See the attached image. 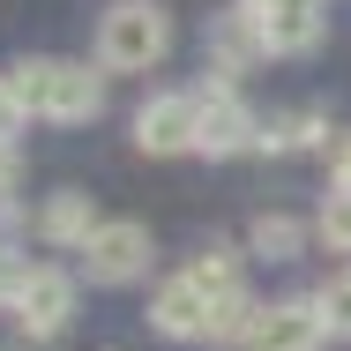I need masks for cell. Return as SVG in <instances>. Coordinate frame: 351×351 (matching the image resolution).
Masks as SVG:
<instances>
[{
	"label": "cell",
	"instance_id": "obj_1",
	"mask_svg": "<svg viewBox=\"0 0 351 351\" xmlns=\"http://www.w3.org/2000/svg\"><path fill=\"white\" fill-rule=\"evenodd\" d=\"M8 90L23 97V112L38 120H60V128H82L105 112V75L75 68V60H15Z\"/></svg>",
	"mask_w": 351,
	"mask_h": 351
},
{
	"label": "cell",
	"instance_id": "obj_2",
	"mask_svg": "<svg viewBox=\"0 0 351 351\" xmlns=\"http://www.w3.org/2000/svg\"><path fill=\"white\" fill-rule=\"evenodd\" d=\"M172 53V15L157 0H112L105 23H97V60L120 75H149Z\"/></svg>",
	"mask_w": 351,
	"mask_h": 351
},
{
	"label": "cell",
	"instance_id": "obj_3",
	"mask_svg": "<svg viewBox=\"0 0 351 351\" xmlns=\"http://www.w3.org/2000/svg\"><path fill=\"white\" fill-rule=\"evenodd\" d=\"M232 8L254 23L262 53H284V60L314 53V45H322V30H329V0H232Z\"/></svg>",
	"mask_w": 351,
	"mask_h": 351
},
{
	"label": "cell",
	"instance_id": "obj_4",
	"mask_svg": "<svg viewBox=\"0 0 351 351\" xmlns=\"http://www.w3.org/2000/svg\"><path fill=\"white\" fill-rule=\"evenodd\" d=\"M195 105H202V135H195L202 157H239V149H254V142H262V120L239 105V90H232V82H217V75H210V82L195 90Z\"/></svg>",
	"mask_w": 351,
	"mask_h": 351
},
{
	"label": "cell",
	"instance_id": "obj_5",
	"mask_svg": "<svg viewBox=\"0 0 351 351\" xmlns=\"http://www.w3.org/2000/svg\"><path fill=\"white\" fill-rule=\"evenodd\" d=\"M142 269H149V232L135 217H105L90 232V247H82V277L90 284H135Z\"/></svg>",
	"mask_w": 351,
	"mask_h": 351
},
{
	"label": "cell",
	"instance_id": "obj_6",
	"mask_svg": "<svg viewBox=\"0 0 351 351\" xmlns=\"http://www.w3.org/2000/svg\"><path fill=\"white\" fill-rule=\"evenodd\" d=\"M195 135H202L195 90H157L135 112V149H149V157H180V149H195Z\"/></svg>",
	"mask_w": 351,
	"mask_h": 351
},
{
	"label": "cell",
	"instance_id": "obj_7",
	"mask_svg": "<svg viewBox=\"0 0 351 351\" xmlns=\"http://www.w3.org/2000/svg\"><path fill=\"white\" fill-rule=\"evenodd\" d=\"M68 314H75V277H68V269H53V262H38L30 284H23V299H15L23 337H60Z\"/></svg>",
	"mask_w": 351,
	"mask_h": 351
},
{
	"label": "cell",
	"instance_id": "obj_8",
	"mask_svg": "<svg viewBox=\"0 0 351 351\" xmlns=\"http://www.w3.org/2000/svg\"><path fill=\"white\" fill-rule=\"evenodd\" d=\"M322 344H329L322 306L314 299H277V306H262V329H254L247 351H322Z\"/></svg>",
	"mask_w": 351,
	"mask_h": 351
},
{
	"label": "cell",
	"instance_id": "obj_9",
	"mask_svg": "<svg viewBox=\"0 0 351 351\" xmlns=\"http://www.w3.org/2000/svg\"><path fill=\"white\" fill-rule=\"evenodd\" d=\"M149 329L172 337V344H195V337H210V299H202L187 277H165L149 291Z\"/></svg>",
	"mask_w": 351,
	"mask_h": 351
},
{
	"label": "cell",
	"instance_id": "obj_10",
	"mask_svg": "<svg viewBox=\"0 0 351 351\" xmlns=\"http://www.w3.org/2000/svg\"><path fill=\"white\" fill-rule=\"evenodd\" d=\"M97 224H105L97 202H90L82 187H60V195H45V210H38V239H45V247H60V254H82Z\"/></svg>",
	"mask_w": 351,
	"mask_h": 351
},
{
	"label": "cell",
	"instance_id": "obj_11",
	"mask_svg": "<svg viewBox=\"0 0 351 351\" xmlns=\"http://www.w3.org/2000/svg\"><path fill=\"white\" fill-rule=\"evenodd\" d=\"M247 60H262V38H254V23L232 8V15H217V30H210V75L232 82V75H247Z\"/></svg>",
	"mask_w": 351,
	"mask_h": 351
},
{
	"label": "cell",
	"instance_id": "obj_12",
	"mask_svg": "<svg viewBox=\"0 0 351 351\" xmlns=\"http://www.w3.org/2000/svg\"><path fill=\"white\" fill-rule=\"evenodd\" d=\"M329 135H337V128H329L314 105H299V112H277V120L262 128V142H254V149H269V157H291V149H329Z\"/></svg>",
	"mask_w": 351,
	"mask_h": 351
},
{
	"label": "cell",
	"instance_id": "obj_13",
	"mask_svg": "<svg viewBox=\"0 0 351 351\" xmlns=\"http://www.w3.org/2000/svg\"><path fill=\"white\" fill-rule=\"evenodd\" d=\"M187 284H195L202 299H232V291H247V277H239V247L210 239V247L187 262Z\"/></svg>",
	"mask_w": 351,
	"mask_h": 351
},
{
	"label": "cell",
	"instance_id": "obj_14",
	"mask_svg": "<svg viewBox=\"0 0 351 351\" xmlns=\"http://www.w3.org/2000/svg\"><path fill=\"white\" fill-rule=\"evenodd\" d=\"M299 247H306V224L284 217V210H262L254 224H247V254H262V262H291Z\"/></svg>",
	"mask_w": 351,
	"mask_h": 351
},
{
	"label": "cell",
	"instance_id": "obj_15",
	"mask_svg": "<svg viewBox=\"0 0 351 351\" xmlns=\"http://www.w3.org/2000/svg\"><path fill=\"white\" fill-rule=\"evenodd\" d=\"M254 329H262V306H254L247 291L210 299V344H254Z\"/></svg>",
	"mask_w": 351,
	"mask_h": 351
},
{
	"label": "cell",
	"instance_id": "obj_16",
	"mask_svg": "<svg viewBox=\"0 0 351 351\" xmlns=\"http://www.w3.org/2000/svg\"><path fill=\"white\" fill-rule=\"evenodd\" d=\"M314 239L329 254H351V187H329L322 195V217H314Z\"/></svg>",
	"mask_w": 351,
	"mask_h": 351
},
{
	"label": "cell",
	"instance_id": "obj_17",
	"mask_svg": "<svg viewBox=\"0 0 351 351\" xmlns=\"http://www.w3.org/2000/svg\"><path fill=\"white\" fill-rule=\"evenodd\" d=\"M314 306H322V322H329V337H351V269L344 277H329L314 291Z\"/></svg>",
	"mask_w": 351,
	"mask_h": 351
},
{
	"label": "cell",
	"instance_id": "obj_18",
	"mask_svg": "<svg viewBox=\"0 0 351 351\" xmlns=\"http://www.w3.org/2000/svg\"><path fill=\"white\" fill-rule=\"evenodd\" d=\"M30 269H38V262H30L23 247H8V239H0V306H15V299H23Z\"/></svg>",
	"mask_w": 351,
	"mask_h": 351
},
{
	"label": "cell",
	"instance_id": "obj_19",
	"mask_svg": "<svg viewBox=\"0 0 351 351\" xmlns=\"http://www.w3.org/2000/svg\"><path fill=\"white\" fill-rule=\"evenodd\" d=\"M322 157H329V187H351V128H337Z\"/></svg>",
	"mask_w": 351,
	"mask_h": 351
},
{
	"label": "cell",
	"instance_id": "obj_20",
	"mask_svg": "<svg viewBox=\"0 0 351 351\" xmlns=\"http://www.w3.org/2000/svg\"><path fill=\"white\" fill-rule=\"evenodd\" d=\"M23 120H30V112H23V97H15V90H8V75H0V142H8V149H15V135H23Z\"/></svg>",
	"mask_w": 351,
	"mask_h": 351
},
{
	"label": "cell",
	"instance_id": "obj_21",
	"mask_svg": "<svg viewBox=\"0 0 351 351\" xmlns=\"http://www.w3.org/2000/svg\"><path fill=\"white\" fill-rule=\"evenodd\" d=\"M15 172H23V165H15V149H8V142H0V202H8V195H15Z\"/></svg>",
	"mask_w": 351,
	"mask_h": 351
}]
</instances>
